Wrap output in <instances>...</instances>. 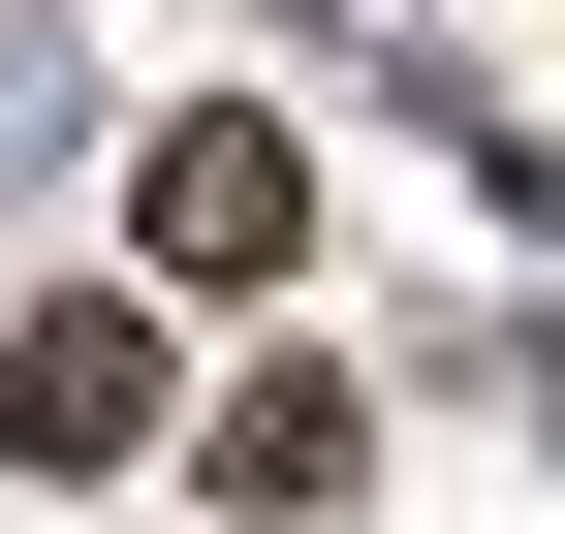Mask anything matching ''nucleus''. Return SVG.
Here are the masks:
<instances>
[{
	"label": "nucleus",
	"instance_id": "20e7f679",
	"mask_svg": "<svg viewBox=\"0 0 565 534\" xmlns=\"http://www.w3.org/2000/svg\"><path fill=\"white\" fill-rule=\"evenodd\" d=\"M63 158V32H0V189H32Z\"/></svg>",
	"mask_w": 565,
	"mask_h": 534
},
{
	"label": "nucleus",
	"instance_id": "7ed1b4c3",
	"mask_svg": "<svg viewBox=\"0 0 565 534\" xmlns=\"http://www.w3.org/2000/svg\"><path fill=\"white\" fill-rule=\"evenodd\" d=\"M189 472H221V503H345V472H377V409H345V377H252Z\"/></svg>",
	"mask_w": 565,
	"mask_h": 534
},
{
	"label": "nucleus",
	"instance_id": "f03ea898",
	"mask_svg": "<svg viewBox=\"0 0 565 534\" xmlns=\"http://www.w3.org/2000/svg\"><path fill=\"white\" fill-rule=\"evenodd\" d=\"M158 440V314H0V472H126Z\"/></svg>",
	"mask_w": 565,
	"mask_h": 534
},
{
	"label": "nucleus",
	"instance_id": "f257e3e1",
	"mask_svg": "<svg viewBox=\"0 0 565 534\" xmlns=\"http://www.w3.org/2000/svg\"><path fill=\"white\" fill-rule=\"evenodd\" d=\"M282 252H315V158H282V95L158 126V284H282Z\"/></svg>",
	"mask_w": 565,
	"mask_h": 534
}]
</instances>
